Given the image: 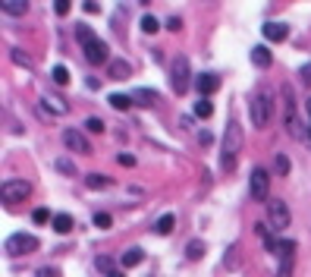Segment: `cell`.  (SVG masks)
Returning a JSON list of instances; mask_svg holds the SVG:
<instances>
[{
	"mask_svg": "<svg viewBox=\"0 0 311 277\" xmlns=\"http://www.w3.org/2000/svg\"><path fill=\"white\" fill-rule=\"evenodd\" d=\"M82 126L88 129V133H104V120H101V117H88Z\"/></svg>",
	"mask_w": 311,
	"mask_h": 277,
	"instance_id": "d6a6232c",
	"label": "cell"
},
{
	"mask_svg": "<svg viewBox=\"0 0 311 277\" xmlns=\"http://www.w3.org/2000/svg\"><path fill=\"white\" fill-rule=\"evenodd\" d=\"M50 76H54V82H57V85H66V82H69V69H66L63 63L54 66V73H50Z\"/></svg>",
	"mask_w": 311,
	"mask_h": 277,
	"instance_id": "1f68e13d",
	"label": "cell"
},
{
	"mask_svg": "<svg viewBox=\"0 0 311 277\" xmlns=\"http://www.w3.org/2000/svg\"><path fill=\"white\" fill-rule=\"evenodd\" d=\"M132 101H138L142 107H151V104L157 101V92H151V89H138V92L132 94Z\"/></svg>",
	"mask_w": 311,
	"mask_h": 277,
	"instance_id": "603a6c76",
	"label": "cell"
},
{
	"mask_svg": "<svg viewBox=\"0 0 311 277\" xmlns=\"http://www.w3.org/2000/svg\"><path fill=\"white\" fill-rule=\"evenodd\" d=\"M138 29H142L145 35H154V32H157V29H160V22H157V19H154V16H151V13H145V16H142V19H138Z\"/></svg>",
	"mask_w": 311,
	"mask_h": 277,
	"instance_id": "d4e9b609",
	"label": "cell"
},
{
	"mask_svg": "<svg viewBox=\"0 0 311 277\" xmlns=\"http://www.w3.org/2000/svg\"><path fill=\"white\" fill-rule=\"evenodd\" d=\"M0 10H3V16H25L29 13V3L25 0H3Z\"/></svg>",
	"mask_w": 311,
	"mask_h": 277,
	"instance_id": "2e32d148",
	"label": "cell"
},
{
	"mask_svg": "<svg viewBox=\"0 0 311 277\" xmlns=\"http://www.w3.org/2000/svg\"><path fill=\"white\" fill-rule=\"evenodd\" d=\"M195 89L201 92V98H207L211 92H217V89H220V76H214V73H201V76L195 79Z\"/></svg>",
	"mask_w": 311,
	"mask_h": 277,
	"instance_id": "7c38bea8",
	"label": "cell"
},
{
	"mask_svg": "<svg viewBox=\"0 0 311 277\" xmlns=\"http://www.w3.org/2000/svg\"><path fill=\"white\" fill-rule=\"evenodd\" d=\"M292 249H296V242H286V239H283V249H280V268H276V277H292Z\"/></svg>",
	"mask_w": 311,
	"mask_h": 277,
	"instance_id": "8fae6325",
	"label": "cell"
},
{
	"mask_svg": "<svg viewBox=\"0 0 311 277\" xmlns=\"http://www.w3.org/2000/svg\"><path fill=\"white\" fill-rule=\"evenodd\" d=\"M273 167H276V173H280V177H289L292 164H289V158H286L283 151H276V158H273Z\"/></svg>",
	"mask_w": 311,
	"mask_h": 277,
	"instance_id": "484cf974",
	"label": "cell"
},
{
	"mask_svg": "<svg viewBox=\"0 0 311 277\" xmlns=\"http://www.w3.org/2000/svg\"><path fill=\"white\" fill-rule=\"evenodd\" d=\"M6 50H10V60H13V63H19V66H32V57H29V54H22L19 47H6Z\"/></svg>",
	"mask_w": 311,
	"mask_h": 277,
	"instance_id": "f546056e",
	"label": "cell"
},
{
	"mask_svg": "<svg viewBox=\"0 0 311 277\" xmlns=\"http://www.w3.org/2000/svg\"><path fill=\"white\" fill-rule=\"evenodd\" d=\"M50 224H54V230L57 233H69V230H73V214H54V221H50Z\"/></svg>",
	"mask_w": 311,
	"mask_h": 277,
	"instance_id": "ffe728a7",
	"label": "cell"
},
{
	"mask_svg": "<svg viewBox=\"0 0 311 277\" xmlns=\"http://www.w3.org/2000/svg\"><path fill=\"white\" fill-rule=\"evenodd\" d=\"M107 73H110V76H114V79H119V82H126V79H129V76H132V66H129V63H126V60H119V57H114V60H110V63H107Z\"/></svg>",
	"mask_w": 311,
	"mask_h": 277,
	"instance_id": "5bb4252c",
	"label": "cell"
},
{
	"mask_svg": "<svg viewBox=\"0 0 311 277\" xmlns=\"http://www.w3.org/2000/svg\"><path fill=\"white\" fill-rule=\"evenodd\" d=\"M94 227H101V230H110V227H114V218H110L107 211H98V214H94Z\"/></svg>",
	"mask_w": 311,
	"mask_h": 277,
	"instance_id": "4dcf8cb0",
	"label": "cell"
},
{
	"mask_svg": "<svg viewBox=\"0 0 311 277\" xmlns=\"http://www.w3.org/2000/svg\"><path fill=\"white\" fill-rule=\"evenodd\" d=\"M173 224H176L173 214H160V218L154 221V233H157V236H167V233H173Z\"/></svg>",
	"mask_w": 311,
	"mask_h": 277,
	"instance_id": "d6986e66",
	"label": "cell"
},
{
	"mask_svg": "<svg viewBox=\"0 0 311 277\" xmlns=\"http://www.w3.org/2000/svg\"><path fill=\"white\" fill-rule=\"evenodd\" d=\"M271 117H273V101H271V94L267 92H255L252 94V123L258 129H264L267 123H271Z\"/></svg>",
	"mask_w": 311,
	"mask_h": 277,
	"instance_id": "3957f363",
	"label": "cell"
},
{
	"mask_svg": "<svg viewBox=\"0 0 311 277\" xmlns=\"http://www.w3.org/2000/svg\"><path fill=\"white\" fill-rule=\"evenodd\" d=\"M94 268H98V271H104L107 277L119 271V268H114V258H110V255H98V258H94Z\"/></svg>",
	"mask_w": 311,
	"mask_h": 277,
	"instance_id": "cb8c5ba5",
	"label": "cell"
},
{
	"mask_svg": "<svg viewBox=\"0 0 311 277\" xmlns=\"http://www.w3.org/2000/svg\"><path fill=\"white\" fill-rule=\"evenodd\" d=\"M32 221H35V224H47V221H54V218H50L47 208H35V211H32Z\"/></svg>",
	"mask_w": 311,
	"mask_h": 277,
	"instance_id": "836d02e7",
	"label": "cell"
},
{
	"mask_svg": "<svg viewBox=\"0 0 311 277\" xmlns=\"http://www.w3.org/2000/svg\"><path fill=\"white\" fill-rule=\"evenodd\" d=\"M252 63H255L258 69H267V66L273 63V54H271L264 45H258V47H252Z\"/></svg>",
	"mask_w": 311,
	"mask_h": 277,
	"instance_id": "9a60e30c",
	"label": "cell"
},
{
	"mask_svg": "<svg viewBox=\"0 0 311 277\" xmlns=\"http://www.w3.org/2000/svg\"><path fill=\"white\" fill-rule=\"evenodd\" d=\"M29 195H32V183H29V180H6V183L0 186V198H3V205L25 202Z\"/></svg>",
	"mask_w": 311,
	"mask_h": 277,
	"instance_id": "277c9868",
	"label": "cell"
},
{
	"mask_svg": "<svg viewBox=\"0 0 311 277\" xmlns=\"http://www.w3.org/2000/svg\"><path fill=\"white\" fill-rule=\"evenodd\" d=\"M63 145H66L69 151H76V154H91L88 138H85L79 129H63Z\"/></svg>",
	"mask_w": 311,
	"mask_h": 277,
	"instance_id": "ba28073f",
	"label": "cell"
},
{
	"mask_svg": "<svg viewBox=\"0 0 311 277\" xmlns=\"http://www.w3.org/2000/svg\"><path fill=\"white\" fill-rule=\"evenodd\" d=\"M54 10H57L60 16H66V13H69V0H57V3H54Z\"/></svg>",
	"mask_w": 311,
	"mask_h": 277,
	"instance_id": "ab89813d",
	"label": "cell"
},
{
	"mask_svg": "<svg viewBox=\"0 0 311 277\" xmlns=\"http://www.w3.org/2000/svg\"><path fill=\"white\" fill-rule=\"evenodd\" d=\"M305 107H308V117H311V101H308V104H305Z\"/></svg>",
	"mask_w": 311,
	"mask_h": 277,
	"instance_id": "7bdbcfd3",
	"label": "cell"
},
{
	"mask_svg": "<svg viewBox=\"0 0 311 277\" xmlns=\"http://www.w3.org/2000/svg\"><path fill=\"white\" fill-rule=\"evenodd\" d=\"M214 114V104L211 101H207V98H201V101H195V117L198 120H207V117H211Z\"/></svg>",
	"mask_w": 311,
	"mask_h": 277,
	"instance_id": "4316f807",
	"label": "cell"
},
{
	"mask_svg": "<svg viewBox=\"0 0 311 277\" xmlns=\"http://www.w3.org/2000/svg\"><path fill=\"white\" fill-rule=\"evenodd\" d=\"M299 76H302V82H305V85H311V63L302 66V69H299Z\"/></svg>",
	"mask_w": 311,
	"mask_h": 277,
	"instance_id": "f35d334b",
	"label": "cell"
},
{
	"mask_svg": "<svg viewBox=\"0 0 311 277\" xmlns=\"http://www.w3.org/2000/svg\"><path fill=\"white\" fill-rule=\"evenodd\" d=\"M3 123H6V133H16V136L22 133V126H19V123H16V120L10 117V110H3Z\"/></svg>",
	"mask_w": 311,
	"mask_h": 277,
	"instance_id": "e575fe53",
	"label": "cell"
},
{
	"mask_svg": "<svg viewBox=\"0 0 311 277\" xmlns=\"http://www.w3.org/2000/svg\"><path fill=\"white\" fill-rule=\"evenodd\" d=\"M85 60H88L91 66H101V63H110V57H107V45L98 38L94 45H88L85 47Z\"/></svg>",
	"mask_w": 311,
	"mask_h": 277,
	"instance_id": "9c48e42d",
	"label": "cell"
},
{
	"mask_svg": "<svg viewBox=\"0 0 311 277\" xmlns=\"http://www.w3.org/2000/svg\"><path fill=\"white\" fill-rule=\"evenodd\" d=\"M6 252H10V255H32V252H38V236H32V233H13V236L6 239Z\"/></svg>",
	"mask_w": 311,
	"mask_h": 277,
	"instance_id": "8992f818",
	"label": "cell"
},
{
	"mask_svg": "<svg viewBox=\"0 0 311 277\" xmlns=\"http://www.w3.org/2000/svg\"><path fill=\"white\" fill-rule=\"evenodd\" d=\"M261 32H264L267 41H273V45H276V41H286V38H289V25H286V22H264Z\"/></svg>",
	"mask_w": 311,
	"mask_h": 277,
	"instance_id": "30bf717a",
	"label": "cell"
},
{
	"mask_svg": "<svg viewBox=\"0 0 311 277\" xmlns=\"http://www.w3.org/2000/svg\"><path fill=\"white\" fill-rule=\"evenodd\" d=\"M201 255H204V242H201V239L186 242V258H189V262H198Z\"/></svg>",
	"mask_w": 311,
	"mask_h": 277,
	"instance_id": "7402d4cb",
	"label": "cell"
},
{
	"mask_svg": "<svg viewBox=\"0 0 311 277\" xmlns=\"http://www.w3.org/2000/svg\"><path fill=\"white\" fill-rule=\"evenodd\" d=\"M41 104H44V110H50V114H66V101H60V98H54V94H44V98H41Z\"/></svg>",
	"mask_w": 311,
	"mask_h": 277,
	"instance_id": "ac0fdd59",
	"label": "cell"
},
{
	"mask_svg": "<svg viewBox=\"0 0 311 277\" xmlns=\"http://www.w3.org/2000/svg\"><path fill=\"white\" fill-rule=\"evenodd\" d=\"M308 142H311V133H308Z\"/></svg>",
	"mask_w": 311,
	"mask_h": 277,
	"instance_id": "ee69618b",
	"label": "cell"
},
{
	"mask_svg": "<svg viewBox=\"0 0 311 277\" xmlns=\"http://www.w3.org/2000/svg\"><path fill=\"white\" fill-rule=\"evenodd\" d=\"M189 57L186 54H176L173 57V63H170V89L173 94H186L189 92Z\"/></svg>",
	"mask_w": 311,
	"mask_h": 277,
	"instance_id": "7a4b0ae2",
	"label": "cell"
},
{
	"mask_svg": "<svg viewBox=\"0 0 311 277\" xmlns=\"http://www.w3.org/2000/svg\"><path fill=\"white\" fill-rule=\"evenodd\" d=\"M82 10L94 16V13H101V6H98V3H91V0H85V3H82Z\"/></svg>",
	"mask_w": 311,
	"mask_h": 277,
	"instance_id": "60d3db41",
	"label": "cell"
},
{
	"mask_svg": "<svg viewBox=\"0 0 311 277\" xmlns=\"http://www.w3.org/2000/svg\"><path fill=\"white\" fill-rule=\"evenodd\" d=\"M85 183H88V189H110L114 186V177H107V173H88Z\"/></svg>",
	"mask_w": 311,
	"mask_h": 277,
	"instance_id": "e0dca14e",
	"label": "cell"
},
{
	"mask_svg": "<svg viewBox=\"0 0 311 277\" xmlns=\"http://www.w3.org/2000/svg\"><path fill=\"white\" fill-rule=\"evenodd\" d=\"M167 29H170V32H179V29H183V19H179V16H170V19H167Z\"/></svg>",
	"mask_w": 311,
	"mask_h": 277,
	"instance_id": "74e56055",
	"label": "cell"
},
{
	"mask_svg": "<svg viewBox=\"0 0 311 277\" xmlns=\"http://www.w3.org/2000/svg\"><path fill=\"white\" fill-rule=\"evenodd\" d=\"M267 218H271V230H286L292 214H289V205L283 198H271L267 202Z\"/></svg>",
	"mask_w": 311,
	"mask_h": 277,
	"instance_id": "5b68a950",
	"label": "cell"
},
{
	"mask_svg": "<svg viewBox=\"0 0 311 277\" xmlns=\"http://www.w3.org/2000/svg\"><path fill=\"white\" fill-rule=\"evenodd\" d=\"M142 262H145V249L142 246H129L126 252L119 255V265H123V268H138Z\"/></svg>",
	"mask_w": 311,
	"mask_h": 277,
	"instance_id": "4fadbf2b",
	"label": "cell"
},
{
	"mask_svg": "<svg viewBox=\"0 0 311 277\" xmlns=\"http://www.w3.org/2000/svg\"><path fill=\"white\" fill-rule=\"evenodd\" d=\"M35 277H60V274H57V268L44 265V268H38V274H35Z\"/></svg>",
	"mask_w": 311,
	"mask_h": 277,
	"instance_id": "8d00e7d4",
	"label": "cell"
},
{
	"mask_svg": "<svg viewBox=\"0 0 311 277\" xmlns=\"http://www.w3.org/2000/svg\"><path fill=\"white\" fill-rule=\"evenodd\" d=\"M110 107H117V110H129V104H132V98L129 94H110Z\"/></svg>",
	"mask_w": 311,
	"mask_h": 277,
	"instance_id": "83f0119b",
	"label": "cell"
},
{
	"mask_svg": "<svg viewBox=\"0 0 311 277\" xmlns=\"http://www.w3.org/2000/svg\"><path fill=\"white\" fill-rule=\"evenodd\" d=\"M54 167H57L60 173H66V177H76V173H79V170H76V164L69 161V158H57V164H54Z\"/></svg>",
	"mask_w": 311,
	"mask_h": 277,
	"instance_id": "f1b7e54d",
	"label": "cell"
},
{
	"mask_svg": "<svg viewBox=\"0 0 311 277\" xmlns=\"http://www.w3.org/2000/svg\"><path fill=\"white\" fill-rule=\"evenodd\" d=\"M239 148H242V126L236 123V120H230L227 129H223V145H220V170L223 173L236 170Z\"/></svg>",
	"mask_w": 311,
	"mask_h": 277,
	"instance_id": "6da1fadb",
	"label": "cell"
},
{
	"mask_svg": "<svg viewBox=\"0 0 311 277\" xmlns=\"http://www.w3.org/2000/svg\"><path fill=\"white\" fill-rule=\"evenodd\" d=\"M76 38H79L82 47H88V45H94V41H98V35H94L88 25H76Z\"/></svg>",
	"mask_w": 311,
	"mask_h": 277,
	"instance_id": "44dd1931",
	"label": "cell"
},
{
	"mask_svg": "<svg viewBox=\"0 0 311 277\" xmlns=\"http://www.w3.org/2000/svg\"><path fill=\"white\" fill-rule=\"evenodd\" d=\"M110 277H126V274H123V271H117V274H110Z\"/></svg>",
	"mask_w": 311,
	"mask_h": 277,
	"instance_id": "b9f144b4",
	"label": "cell"
},
{
	"mask_svg": "<svg viewBox=\"0 0 311 277\" xmlns=\"http://www.w3.org/2000/svg\"><path fill=\"white\" fill-rule=\"evenodd\" d=\"M248 186H252V198H255V202H264L267 192H271V173H267L264 167H252Z\"/></svg>",
	"mask_w": 311,
	"mask_h": 277,
	"instance_id": "52a82bcc",
	"label": "cell"
},
{
	"mask_svg": "<svg viewBox=\"0 0 311 277\" xmlns=\"http://www.w3.org/2000/svg\"><path fill=\"white\" fill-rule=\"evenodd\" d=\"M117 161L123 164V167H135V154H126L123 151V154H117Z\"/></svg>",
	"mask_w": 311,
	"mask_h": 277,
	"instance_id": "d590c367",
	"label": "cell"
}]
</instances>
